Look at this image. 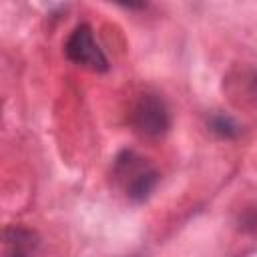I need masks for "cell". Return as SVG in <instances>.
I'll return each mask as SVG.
<instances>
[{
    "label": "cell",
    "mask_w": 257,
    "mask_h": 257,
    "mask_svg": "<svg viewBox=\"0 0 257 257\" xmlns=\"http://www.w3.org/2000/svg\"><path fill=\"white\" fill-rule=\"evenodd\" d=\"M131 124L133 128L147 137V139H159L165 137L171 128V112L167 102L153 92H145L137 98L131 110Z\"/></svg>",
    "instance_id": "obj_2"
},
{
    "label": "cell",
    "mask_w": 257,
    "mask_h": 257,
    "mask_svg": "<svg viewBox=\"0 0 257 257\" xmlns=\"http://www.w3.org/2000/svg\"><path fill=\"white\" fill-rule=\"evenodd\" d=\"M209 128L213 135H217L219 139H235L239 137L241 128L237 124V120L225 112H213L209 116Z\"/></svg>",
    "instance_id": "obj_4"
},
{
    "label": "cell",
    "mask_w": 257,
    "mask_h": 257,
    "mask_svg": "<svg viewBox=\"0 0 257 257\" xmlns=\"http://www.w3.org/2000/svg\"><path fill=\"white\" fill-rule=\"evenodd\" d=\"M8 243L12 245V251L6 257H30L32 247V235L22 229H10L8 231Z\"/></svg>",
    "instance_id": "obj_5"
},
{
    "label": "cell",
    "mask_w": 257,
    "mask_h": 257,
    "mask_svg": "<svg viewBox=\"0 0 257 257\" xmlns=\"http://www.w3.org/2000/svg\"><path fill=\"white\" fill-rule=\"evenodd\" d=\"M64 54L72 64H76L80 68H86L92 72H106L108 70V60H106L102 48L98 46V42L94 40L92 28L88 24L74 26L70 36L66 38Z\"/></svg>",
    "instance_id": "obj_3"
},
{
    "label": "cell",
    "mask_w": 257,
    "mask_h": 257,
    "mask_svg": "<svg viewBox=\"0 0 257 257\" xmlns=\"http://www.w3.org/2000/svg\"><path fill=\"white\" fill-rule=\"evenodd\" d=\"M112 179L126 199L143 203L159 185V171L143 155L122 149L112 161Z\"/></svg>",
    "instance_id": "obj_1"
}]
</instances>
